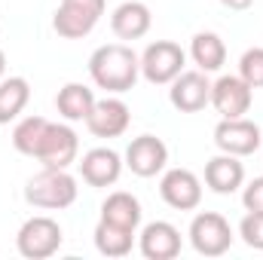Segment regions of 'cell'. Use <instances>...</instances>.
Here are the masks:
<instances>
[{
  "label": "cell",
  "instance_id": "obj_9",
  "mask_svg": "<svg viewBox=\"0 0 263 260\" xmlns=\"http://www.w3.org/2000/svg\"><path fill=\"white\" fill-rule=\"evenodd\" d=\"M123 162L138 178H156L168 165V147L156 135H138V138H132V144L126 147Z\"/></svg>",
  "mask_w": 263,
  "mask_h": 260
},
{
  "label": "cell",
  "instance_id": "obj_16",
  "mask_svg": "<svg viewBox=\"0 0 263 260\" xmlns=\"http://www.w3.org/2000/svg\"><path fill=\"white\" fill-rule=\"evenodd\" d=\"M245 184V165L233 153H217L205 162V187L217 196L236 193Z\"/></svg>",
  "mask_w": 263,
  "mask_h": 260
},
{
  "label": "cell",
  "instance_id": "obj_5",
  "mask_svg": "<svg viewBox=\"0 0 263 260\" xmlns=\"http://www.w3.org/2000/svg\"><path fill=\"white\" fill-rule=\"evenodd\" d=\"M190 245L196 248V254L202 257H220L230 251L233 245V227L223 214L217 211H199L196 217L190 220Z\"/></svg>",
  "mask_w": 263,
  "mask_h": 260
},
{
  "label": "cell",
  "instance_id": "obj_11",
  "mask_svg": "<svg viewBox=\"0 0 263 260\" xmlns=\"http://www.w3.org/2000/svg\"><path fill=\"white\" fill-rule=\"evenodd\" d=\"M254 89L242 77H220L211 83V107L220 114V120H239L251 110Z\"/></svg>",
  "mask_w": 263,
  "mask_h": 260
},
{
  "label": "cell",
  "instance_id": "obj_22",
  "mask_svg": "<svg viewBox=\"0 0 263 260\" xmlns=\"http://www.w3.org/2000/svg\"><path fill=\"white\" fill-rule=\"evenodd\" d=\"M92 236H95L98 254H104V257H129L138 233L123 230V227H114V224H107V220H98V227H95Z\"/></svg>",
  "mask_w": 263,
  "mask_h": 260
},
{
  "label": "cell",
  "instance_id": "obj_1",
  "mask_svg": "<svg viewBox=\"0 0 263 260\" xmlns=\"http://www.w3.org/2000/svg\"><path fill=\"white\" fill-rule=\"evenodd\" d=\"M89 77L98 89L110 95H123L135 89L141 77V55L126 43H104L89 55Z\"/></svg>",
  "mask_w": 263,
  "mask_h": 260
},
{
  "label": "cell",
  "instance_id": "obj_3",
  "mask_svg": "<svg viewBox=\"0 0 263 260\" xmlns=\"http://www.w3.org/2000/svg\"><path fill=\"white\" fill-rule=\"evenodd\" d=\"M62 239H65V233H62V227H59L55 217L34 214V217H28L18 227L15 248H18L22 257H28V260H46V257H52V254H59Z\"/></svg>",
  "mask_w": 263,
  "mask_h": 260
},
{
  "label": "cell",
  "instance_id": "obj_14",
  "mask_svg": "<svg viewBox=\"0 0 263 260\" xmlns=\"http://www.w3.org/2000/svg\"><path fill=\"white\" fill-rule=\"evenodd\" d=\"M129 123H132L129 104L123 98H117V95L95 101L92 114L86 117V129L95 138H120V135H126Z\"/></svg>",
  "mask_w": 263,
  "mask_h": 260
},
{
  "label": "cell",
  "instance_id": "obj_28",
  "mask_svg": "<svg viewBox=\"0 0 263 260\" xmlns=\"http://www.w3.org/2000/svg\"><path fill=\"white\" fill-rule=\"evenodd\" d=\"M3 73H6V55H3V49H0V80H3Z\"/></svg>",
  "mask_w": 263,
  "mask_h": 260
},
{
  "label": "cell",
  "instance_id": "obj_13",
  "mask_svg": "<svg viewBox=\"0 0 263 260\" xmlns=\"http://www.w3.org/2000/svg\"><path fill=\"white\" fill-rule=\"evenodd\" d=\"M123 156L114 150V147H92L89 153H83L80 159V178L89 184V187H114L123 175Z\"/></svg>",
  "mask_w": 263,
  "mask_h": 260
},
{
  "label": "cell",
  "instance_id": "obj_4",
  "mask_svg": "<svg viewBox=\"0 0 263 260\" xmlns=\"http://www.w3.org/2000/svg\"><path fill=\"white\" fill-rule=\"evenodd\" d=\"M104 3L107 0H62L55 15H52V28L59 37L65 40H80L89 37L95 31V25L104 15Z\"/></svg>",
  "mask_w": 263,
  "mask_h": 260
},
{
  "label": "cell",
  "instance_id": "obj_17",
  "mask_svg": "<svg viewBox=\"0 0 263 260\" xmlns=\"http://www.w3.org/2000/svg\"><path fill=\"white\" fill-rule=\"evenodd\" d=\"M150 25H153L150 6L141 0H126L110 12V31L120 40H141L150 31Z\"/></svg>",
  "mask_w": 263,
  "mask_h": 260
},
{
  "label": "cell",
  "instance_id": "obj_7",
  "mask_svg": "<svg viewBox=\"0 0 263 260\" xmlns=\"http://www.w3.org/2000/svg\"><path fill=\"white\" fill-rule=\"evenodd\" d=\"M80 156V138L77 132L65 123H49V129L43 135L40 147H37V162L43 169H70Z\"/></svg>",
  "mask_w": 263,
  "mask_h": 260
},
{
  "label": "cell",
  "instance_id": "obj_15",
  "mask_svg": "<svg viewBox=\"0 0 263 260\" xmlns=\"http://www.w3.org/2000/svg\"><path fill=\"white\" fill-rule=\"evenodd\" d=\"M138 248L147 260H175L181 254V230L168 220H153L138 233Z\"/></svg>",
  "mask_w": 263,
  "mask_h": 260
},
{
  "label": "cell",
  "instance_id": "obj_27",
  "mask_svg": "<svg viewBox=\"0 0 263 260\" xmlns=\"http://www.w3.org/2000/svg\"><path fill=\"white\" fill-rule=\"evenodd\" d=\"M227 9H233V12H245V9H251V3L254 0H220Z\"/></svg>",
  "mask_w": 263,
  "mask_h": 260
},
{
  "label": "cell",
  "instance_id": "obj_26",
  "mask_svg": "<svg viewBox=\"0 0 263 260\" xmlns=\"http://www.w3.org/2000/svg\"><path fill=\"white\" fill-rule=\"evenodd\" d=\"M242 205H245V211L263 214V175L260 178H254V181L245 187V193H242Z\"/></svg>",
  "mask_w": 263,
  "mask_h": 260
},
{
  "label": "cell",
  "instance_id": "obj_23",
  "mask_svg": "<svg viewBox=\"0 0 263 260\" xmlns=\"http://www.w3.org/2000/svg\"><path fill=\"white\" fill-rule=\"evenodd\" d=\"M46 129H49L46 117H25V120H18L15 129H12V147L22 156H37V147H40Z\"/></svg>",
  "mask_w": 263,
  "mask_h": 260
},
{
  "label": "cell",
  "instance_id": "obj_21",
  "mask_svg": "<svg viewBox=\"0 0 263 260\" xmlns=\"http://www.w3.org/2000/svg\"><path fill=\"white\" fill-rule=\"evenodd\" d=\"M31 101V83L25 77H3L0 80V126L12 123Z\"/></svg>",
  "mask_w": 263,
  "mask_h": 260
},
{
  "label": "cell",
  "instance_id": "obj_10",
  "mask_svg": "<svg viewBox=\"0 0 263 260\" xmlns=\"http://www.w3.org/2000/svg\"><path fill=\"white\" fill-rule=\"evenodd\" d=\"M168 101L175 110L181 114H199L211 104V80L205 70H181L172 83H168Z\"/></svg>",
  "mask_w": 263,
  "mask_h": 260
},
{
  "label": "cell",
  "instance_id": "obj_18",
  "mask_svg": "<svg viewBox=\"0 0 263 260\" xmlns=\"http://www.w3.org/2000/svg\"><path fill=\"white\" fill-rule=\"evenodd\" d=\"M95 92L83 83H65L55 95V110L65 117L67 123H86V117L95 107Z\"/></svg>",
  "mask_w": 263,
  "mask_h": 260
},
{
  "label": "cell",
  "instance_id": "obj_25",
  "mask_svg": "<svg viewBox=\"0 0 263 260\" xmlns=\"http://www.w3.org/2000/svg\"><path fill=\"white\" fill-rule=\"evenodd\" d=\"M239 236H242V242H245L248 248L263 251V214L248 211V214L242 217V224H239Z\"/></svg>",
  "mask_w": 263,
  "mask_h": 260
},
{
  "label": "cell",
  "instance_id": "obj_24",
  "mask_svg": "<svg viewBox=\"0 0 263 260\" xmlns=\"http://www.w3.org/2000/svg\"><path fill=\"white\" fill-rule=\"evenodd\" d=\"M239 77L251 89H263V46H251V49L242 52V59H239Z\"/></svg>",
  "mask_w": 263,
  "mask_h": 260
},
{
  "label": "cell",
  "instance_id": "obj_20",
  "mask_svg": "<svg viewBox=\"0 0 263 260\" xmlns=\"http://www.w3.org/2000/svg\"><path fill=\"white\" fill-rule=\"evenodd\" d=\"M190 59H193V65L199 70L214 73V70H220L223 62H227V43L214 31H199L196 37L190 40Z\"/></svg>",
  "mask_w": 263,
  "mask_h": 260
},
{
  "label": "cell",
  "instance_id": "obj_2",
  "mask_svg": "<svg viewBox=\"0 0 263 260\" xmlns=\"http://www.w3.org/2000/svg\"><path fill=\"white\" fill-rule=\"evenodd\" d=\"M77 178L67 169H40L28 184H25V199L34 208L43 211H62L77 202Z\"/></svg>",
  "mask_w": 263,
  "mask_h": 260
},
{
  "label": "cell",
  "instance_id": "obj_8",
  "mask_svg": "<svg viewBox=\"0 0 263 260\" xmlns=\"http://www.w3.org/2000/svg\"><path fill=\"white\" fill-rule=\"evenodd\" d=\"M214 144L220 153H233V156H251L257 153L263 144V132L254 120L239 117V120H220L214 126Z\"/></svg>",
  "mask_w": 263,
  "mask_h": 260
},
{
  "label": "cell",
  "instance_id": "obj_6",
  "mask_svg": "<svg viewBox=\"0 0 263 260\" xmlns=\"http://www.w3.org/2000/svg\"><path fill=\"white\" fill-rule=\"evenodd\" d=\"M187 65V52L172 40H156L141 52V77L153 86H168Z\"/></svg>",
  "mask_w": 263,
  "mask_h": 260
},
{
  "label": "cell",
  "instance_id": "obj_12",
  "mask_svg": "<svg viewBox=\"0 0 263 260\" xmlns=\"http://www.w3.org/2000/svg\"><path fill=\"white\" fill-rule=\"evenodd\" d=\"M159 196L175 211H193L202 202V181L190 169H168V172H162Z\"/></svg>",
  "mask_w": 263,
  "mask_h": 260
},
{
  "label": "cell",
  "instance_id": "obj_19",
  "mask_svg": "<svg viewBox=\"0 0 263 260\" xmlns=\"http://www.w3.org/2000/svg\"><path fill=\"white\" fill-rule=\"evenodd\" d=\"M141 214L144 211H141L138 196L126 193V190H117V193H110L101 202V220H107L114 227H123V230H132V233H138Z\"/></svg>",
  "mask_w": 263,
  "mask_h": 260
}]
</instances>
